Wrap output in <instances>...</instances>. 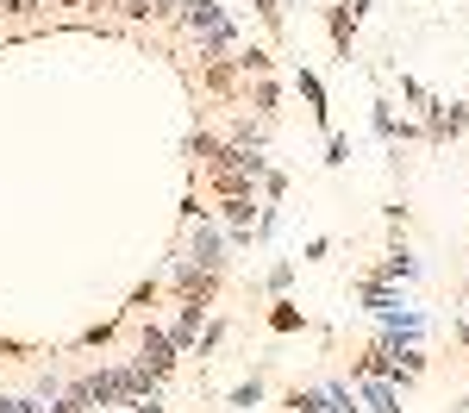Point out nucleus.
<instances>
[{"mask_svg": "<svg viewBox=\"0 0 469 413\" xmlns=\"http://www.w3.org/2000/svg\"><path fill=\"white\" fill-rule=\"evenodd\" d=\"M176 364H182V351H176V338H169L163 326H144V351H138V370L163 382V376H169Z\"/></svg>", "mask_w": 469, "mask_h": 413, "instance_id": "obj_1", "label": "nucleus"}, {"mask_svg": "<svg viewBox=\"0 0 469 413\" xmlns=\"http://www.w3.org/2000/svg\"><path fill=\"white\" fill-rule=\"evenodd\" d=\"M182 19L201 31V38H220V44H238L232 19H226V6H213V0H182Z\"/></svg>", "mask_w": 469, "mask_h": 413, "instance_id": "obj_2", "label": "nucleus"}, {"mask_svg": "<svg viewBox=\"0 0 469 413\" xmlns=\"http://www.w3.org/2000/svg\"><path fill=\"white\" fill-rule=\"evenodd\" d=\"M188 264H201V270H226V238H220V226L201 213V232H194V245H188Z\"/></svg>", "mask_w": 469, "mask_h": 413, "instance_id": "obj_3", "label": "nucleus"}, {"mask_svg": "<svg viewBox=\"0 0 469 413\" xmlns=\"http://www.w3.org/2000/svg\"><path fill=\"white\" fill-rule=\"evenodd\" d=\"M413 275H419V264H413V257H407V245H401V251H388V257L369 270V282H388V288H394V282H413Z\"/></svg>", "mask_w": 469, "mask_h": 413, "instance_id": "obj_4", "label": "nucleus"}, {"mask_svg": "<svg viewBox=\"0 0 469 413\" xmlns=\"http://www.w3.org/2000/svg\"><path fill=\"white\" fill-rule=\"evenodd\" d=\"M326 25H332V44H338V50H345V63H351V31H356V13H351V6H332V13H326Z\"/></svg>", "mask_w": 469, "mask_h": 413, "instance_id": "obj_5", "label": "nucleus"}, {"mask_svg": "<svg viewBox=\"0 0 469 413\" xmlns=\"http://www.w3.org/2000/svg\"><path fill=\"white\" fill-rule=\"evenodd\" d=\"M356 382H363V401L375 413H401L394 408V382H382V376H356Z\"/></svg>", "mask_w": 469, "mask_h": 413, "instance_id": "obj_6", "label": "nucleus"}, {"mask_svg": "<svg viewBox=\"0 0 469 413\" xmlns=\"http://www.w3.org/2000/svg\"><path fill=\"white\" fill-rule=\"evenodd\" d=\"M294 82H301V94H307V107H313V120H320V126H326V120H332V113H326V88H320V76H313V69H301V76H294Z\"/></svg>", "mask_w": 469, "mask_h": 413, "instance_id": "obj_7", "label": "nucleus"}, {"mask_svg": "<svg viewBox=\"0 0 469 413\" xmlns=\"http://www.w3.org/2000/svg\"><path fill=\"white\" fill-rule=\"evenodd\" d=\"M320 395H326V413H356V395L345 389V382H326Z\"/></svg>", "mask_w": 469, "mask_h": 413, "instance_id": "obj_8", "label": "nucleus"}, {"mask_svg": "<svg viewBox=\"0 0 469 413\" xmlns=\"http://www.w3.org/2000/svg\"><path fill=\"white\" fill-rule=\"evenodd\" d=\"M238 69H244V76H269V50H257V44L238 50Z\"/></svg>", "mask_w": 469, "mask_h": 413, "instance_id": "obj_9", "label": "nucleus"}, {"mask_svg": "<svg viewBox=\"0 0 469 413\" xmlns=\"http://www.w3.org/2000/svg\"><path fill=\"white\" fill-rule=\"evenodd\" d=\"M269 326H275V332H301V313H294L288 301H275V313H269Z\"/></svg>", "mask_w": 469, "mask_h": 413, "instance_id": "obj_10", "label": "nucleus"}, {"mask_svg": "<svg viewBox=\"0 0 469 413\" xmlns=\"http://www.w3.org/2000/svg\"><path fill=\"white\" fill-rule=\"evenodd\" d=\"M257 401H263V382H257V376H250L244 389H232V408H257Z\"/></svg>", "mask_w": 469, "mask_h": 413, "instance_id": "obj_11", "label": "nucleus"}, {"mask_svg": "<svg viewBox=\"0 0 469 413\" xmlns=\"http://www.w3.org/2000/svg\"><path fill=\"white\" fill-rule=\"evenodd\" d=\"M345 157H351V138H338V132H332V138H326V163H332V169H338V163H345Z\"/></svg>", "mask_w": 469, "mask_h": 413, "instance_id": "obj_12", "label": "nucleus"}, {"mask_svg": "<svg viewBox=\"0 0 469 413\" xmlns=\"http://www.w3.org/2000/svg\"><path fill=\"white\" fill-rule=\"evenodd\" d=\"M257 113H263V120L275 113V82H257Z\"/></svg>", "mask_w": 469, "mask_h": 413, "instance_id": "obj_13", "label": "nucleus"}, {"mask_svg": "<svg viewBox=\"0 0 469 413\" xmlns=\"http://www.w3.org/2000/svg\"><path fill=\"white\" fill-rule=\"evenodd\" d=\"M275 226H282V213H275V207H263V213H257V238H275Z\"/></svg>", "mask_w": 469, "mask_h": 413, "instance_id": "obj_14", "label": "nucleus"}, {"mask_svg": "<svg viewBox=\"0 0 469 413\" xmlns=\"http://www.w3.org/2000/svg\"><path fill=\"white\" fill-rule=\"evenodd\" d=\"M220 338H226V326H220V319H213V326H207V332H201V357H213V351H220Z\"/></svg>", "mask_w": 469, "mask_h": 413, "instance_id": "obj_15", "label": "nucleus"}, {"mask_svg": "<svg viewBox=\"0 0 469 413\" xmlns=\"http://www.w3.org/2000/svg\"><path fill=\"white\" fill-rule=\"evenodd\" d=\"M288 282H294V264H275V270H269V294H282Z\"/></svg>", "mask_w": 469, "mask_h": 413, "instance_id": "obj_16", "label": "nucleus"}, {"mask_svg": "<svg viewBox=\"0 0 469 413\" xmlns=\"http://www.w3.org/2000/svg\"><path fill=\"white\" fill-rule=\"evenodd\" d=\"M282 6H288V0H257V13H263V25H282Z\"/></svg>", "mask_w": 469, "mask_h": 413, "instance_id": "obj_17", "label": "nucleus"}, {"mask_svg": "<svg viewBox=\"0 0 469 413\" xmlns=\"http://www.w3.org/2000/svg\"><path fill=\"white\" fill-rule=\"evenodd\" d=\"M131 413H163V395H144V401H131Z\"/></svg>", "mask_w": 469, "mask_h": 413, "instance_id": "obj_18", "label": "nucleus"}, {"mask_svg": "<svg viewBox=\"0 0 469 413\" xmlns=\"http://www.w3.org/2000/svg\"><path fill=\"white\" fill-rule=\"evenodd\" d=\"M0 413H19V401H13V395H0Z\"/></svg>", "mask_w": 469, "mask_h": 413, "instance_id": "obj_19", "label": "nucleus"}]
</instances>
